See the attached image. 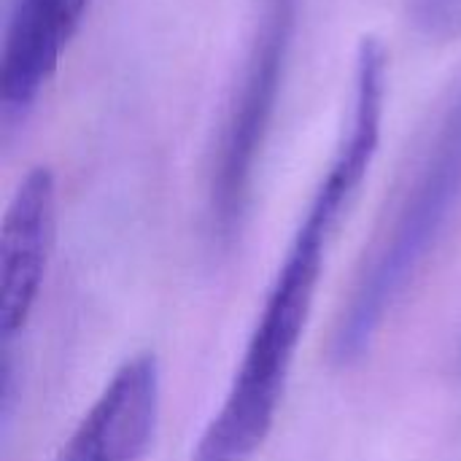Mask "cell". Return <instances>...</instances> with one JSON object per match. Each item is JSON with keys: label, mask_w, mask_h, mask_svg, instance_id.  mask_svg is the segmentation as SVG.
<instances>
[{"label": "cell", "mask_w": 461, "mask_h": 461, "mask_svg": "<svg viewBox=\"0 0 461 461\" xmlns=\"http://www.w3.org/2000/svg\"><path fill=\"white\" fill-rule=\"evenodd\" d=\"M159 362L127 359L84 413L54 461H143L159 419Z\"/></svg>", "instance_id": "5"}, {"label": "cell", "mask_w": 461, "mask_h": 461, "mask_svg": "<svg viewBox=\"0 0 461 461\" xmlns=\"http://www.w3.org/2000/svg\"><path fill=\"white\" fill-rule=\"evenodd\" d=\"M459 365H461V348H459Z\"/></svg>", "instance_id": "7"}, {"label": "cell", "mask_w": 461, "mask_h": 461, "mask_svg": "<svg viewBox=\"0 0 461 461\" xmlns=\"http://www.w3.org/2000/svg\"><path fill=\"white\" fill-rule=\"evenodd\" d=\"M386 92L389 51L375 35H365L354 57L348 113L327 173L292 235L230 392L192 461H251L267 440L313 311L330 243L378 154Z\"/></svg>", "instance_id": "1"}, {"label": "cell", "mask_w": 461, "mask_h": 461, "mask_svg": "<svg viewBox=\"0 0 461 461\" xmlns=\"http://www.w3.org/2000/svg\"><path fill=\"white\" fill-rule=\"evenodd\" d=\"M57 227V178L35 165L8 200L0 230V335H19L41 294Z\"/></svg>", "instance_id": "4"}, {"label": "cell", "mask_w": 461, "mask_h": 461, "mask_svg": "<svg viewBox=\"0 0 461 461\" xmlns=\"http://www.w3.org/2000/svg\"><path fill=\"white\" fill-rule=\"evenodd\" d=\"M416 27L438 41L461 35V0H413Z\"/></svg>", "instance_id": "6"}, {"label": "cell", "mask_w": 461, "mask_h": 461, "mask_svg": "<svg viewBox=\"0 0 461 461\" xmlns=\"http://www.w3.org/2000/svg\"><path fill=\"white\" fill-rule=\"evenodd\" d=\"M300 5L303 0H265L211 165L208 235L213 246H232L243 227L257 167L278 113L300 27Z\"/></svg>", "instance_id": "3"}, {"label": "cell", "mask_w": 461, "mask_h": 461, "mask_svg": "<svg viewBox=\"0 0 461 461\" xmlns=\"http://www.w3.org/2000/svg\"><path fill=\"white\" fill-rule=\"evenodd\" d=\"M461 208V81L440 108L340 311L332 357L359 362Z\"/></svg>", "instance_id": "2"}]
</instances>
